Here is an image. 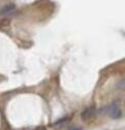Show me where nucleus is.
I'll use <instances>...</instances> for the list:
<instances>
[{
  "mask_svg": "<svg viewBox=\"0 0 125 130\" xmlns=\"http://www.w3.org/2000/svg\"><path fill=\"white\" fill-rule=\"evenodd\" d=\"M33 130H46V128L43 127V126H39V127H37V128H35V129H33Z\"/></svg>",
  "mask_w": 125,
  "mask_h": 130,
  "instance_id": "5",
  "label": "nucleus"
},
{
  "mask_svg": "<svg viewBox=\"0 0 125 130\" xmlns=\"http://www.w3.org/2000/svg\"><path fill=\"white\" fill-rule=\"evenodd\" d=\"M14 8H15V5H14L13 3H9V4H7V5L3 6L1 9H0V14H5V13H8V12H10V11L14 10Z\"/></svg>",
  "mask_w": 125,
  "mask_h": 130,
  "instance_id": "3",
  "label": "nucleus"
},
{
  "mask_svg": "<svg viewBox=\"0 0 125 130\" xmlns=\"http://www.w3.org/2000/svg\"><path fill=\"white\" fill-rule=\"evenodd\" d=\"M68 121H69V119H68V118H62V119L58 120L57 122H55L53 126H54L55 128H60L61 126H63V125H64L66 122H68Z\"/></svg>",
  "mask_w": 125,
  "mask_h": 130,
  "instance_id": "4",
  "label": "nucleus"
},
{
  "mask_svg": "<svg viewBox=\"0 0 125 130\" xmlns=\"http://www.w3.org/2000/svg\"><path fill=\"white\" fill-rule=\"evenodd\" d=\"M95 113H96V108L94 106H90L85 110H83V112L81 113V118L83 121H87L89 119H92L95 116Z\"/></svg>",
  "mask_w": 125,
  "mask_h": 130,
  "instance_id": "2",
  "label": "nucleus"
},
{
  "mask_svg": "<svg viewBox=\"0 0 125 130\" xmlns=\"http://www.w3.org/2000/svg\"><path fill=\"white\" fill-rule=\"evenodd\" d=\"M100 112L102 113H106L110 117H112L113 119H118L121 117V109L119 107V104L117 102H113L112 104L107 105L105 107H103Z\"/></svg>",
  "mask_w": 125,
  "mask_h": 130,
  "instance_id": "1",
  "label": "nucleus"
}]
</instances>
